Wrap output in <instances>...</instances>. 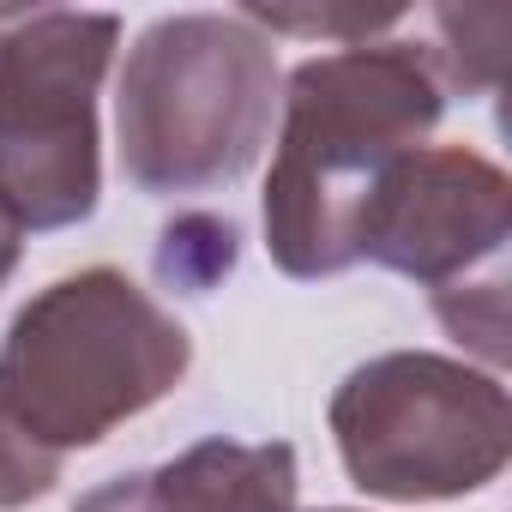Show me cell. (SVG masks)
Masks as SVG:
<instances>
[{
    "label": "cell",
    "mask_w": 512,
    "mask_h": 512,
    "mask_svg": "<svg viewBox=\"0 0 512 512\" xmlns=\"http://www.w3.org/2000/svg\"><path fill=\"white\" fill-rule=\"evenodd\" d=\"M0 25H7V13H0Z\"/></svg>",
    "instance_id": "cell-13"
},
{
    "label": "cell",
    "mask_w": 512,
    "mask_h": 512,
    "mask_svg": "<svg viewBox=\"0 0 512 512\" xmlns=\"http://www.w3.org/2000/svg\"><path fill=\"white\" fill-rule=\"evenodd\" d=\"M235 253H241V235H235L229 217H175L163 229V247H157V272L175 290L199 296V290H211L217 278L235 272Z\"/></svg>",
    "instance_id": "cell-8"
},
{
    "label": "cell",
    "mask_w": 512,
    "mask_h": 512,
    "mask_svg": "<svg viewBox=\"0 0 512 512\" xmlns=\"http://www.w3.org/2000/svg\"><path fill=\"white\" fill-rule=\"evenodd\" d=\"M19 253H25V229H19V217L7 205H0V284L19 272Z\"/></svg>",
    "instance_id": "cell-11"
},
{
    "label": "cell",
    "mask_w": 512,
    "mask_h": 512,
    "mask_svg": "<svg viewBox=\"0 0 512 512\" xmlns=\"http://www.w3.org/2000/svg\"><path fill=\"white\" fill-rule=\"evenodd\" d=\"M115 13H7L0 25V205L19 229H73L97 211V91Z\"/></svg>",
    "instance_id": "cell-5"
},
{
    "label": "cell",
    "mask_w": 512,
    "mask_h": 512,
    "mask_svg": "<svg viewBox=\"0 0 512 512\" xmlns=\"http://www.w3.org/2000/svg\"><path fill=\"white\" fill-rule=\"evenodd\" d=\"M73 512H296V452L284 440H199L157 470L91 488Z\"/></svg>",
    "instance_id": "cell-7"
},
{
    "label": "cell",
    "mask_w": 512,
    "mask_h": 512,
    "mask_svg": "<svg viewBox=\"0 0 512 512\" xmlns=\"http://www.w3.org/2000/svg\"><path fill=\"white\" fill-rule=\"evenodd\" d=\"M193 338L127 272L91 266L19 308L0 338V416L43 458L109 440L181 386Z\"/></svg>",
    "instance_id": "cell-2"
},
{
    "label": "cell",
    "mask_w": 512,
    "mask_h": 512,
    "mask_svg": "<svg viewBox=\"0 0 512 512\" xmlns=\"http://www.w3.org/2000/svg\"><path fill=\"white\" fill-rule=\"evenodd\" d=\"M278 109V55L241 13L157 19L121 73V169L145 193H205L253 169Z\"/></svg>",
    "instance_id": "cell-3"
},
{
    "label": "cell",
    "mask_w": 512,
    "mask_h": 512,
    "mask_svg": "<svg viewBox=\"0 0 512 512\" xmlns=\"http://www.w3.org/2000/svg\"><path fill=\"white\" fill-rule=\"evenodd\" d=\"M434 314H440V326H446L458 344H470L488 368L506 362V272H488V278L434 290Z\"/></svg>",
    "instance_id": "cell-9"
},
{
    "label": "cell",
    "mask_w": 512,
    "mask_h": 512,
    "mask_svg": "<svg viewBox=\"0 0 512 512\" xmlns=\"http://www.w3.org/2000/svg\"><path fill=\"white\" fill-rule=\"evenodd\" d=\"M326 512H344V506H326Z\"/></svg>",
    "instance_id": "cell-12"
},
{
    "label": "cell",
    "mask_w": 512,
    "mask_h": 512,
    "mask_svg": "<svg viewBox=\"0 0 512 512\" xmlns=\"http://www.w3.org/2000/svg\"><path fill=\"white\" fill-rule=\"evenodd\" d=\"M440 115L446 85L416 43H356L302 61L284 85V133L266 175V247L278 272H350L374 193L422 151Z\"/></svg>",
    "instance_id": "cell-1"
},
{
    "label": "cell",
    "mask_w": 512,
    "mask_h": 512,
    "mask_svg": "<svg viewBox=\"0 0 512 512\" xmlns=\"http://www.w3.org/2000/svg\"><path fill=\"white\" fill-rule=\"evenodd\" d=\"M512 235L506 169L470 145L410 151L362 217V260L416 278L428 290L470 284L476 266H500Z\"/></svg>",
    "instance_id": "cell-6"
},
{
    "label": "cell",
    "mask_w": 512,
    "mask_h": 512,
    "mask_svg": "<svg viewBox=\"0 0 512 512\" xmlns=\"http://www.w3.org/2000/svg\"><path fill=\"white\" fill-rule=\"evenodd\" d=\"M332 440L374 500H458L506 470L512 410L494 374L434 350H392L332 392Z\"/></svg>",
    "instance_id": "cell-4"
},
{
    "label": "cell",
    "mask_w": 512,
    "mask_h": 512,
    "mask_svg": "<svg viewBox=\"0 0 512 512\" xmlns=\"http://www.w3.org/2000/svg\"><path fill=\"white\" fill-rule=\"evenodd\" d=\"M61 482V464L43 458L7 416H0V512H19L31 500H43Z\"/></svg>",
    "instance_id": "cell-10"
}]
</instances>
